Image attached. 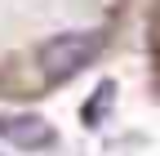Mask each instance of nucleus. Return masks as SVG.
Listing matches in <instances>:
<instances>
[{"instance_id": "1", "label": "nucleus", "mask_w": 160, "mask_h": 156, "mask_svg": "<svg viewBox=\"0 0 160 156\" xmlns=\"http://www.w3.org/2000/svg\"><path fill=\"white\" fill-rule=\"evenodd\" d=\"M133 0H0V107H36L102 67Z\"/></svg>"}, {"instance_id": "2", "label": "nucleus", "mask_w": 160, "mask_h": 156, "mask_svg": "<svg viewBox=\"0 0 160 156\" xmlns=\"http://www.w3.org/2000/svg\"><path fill=\"white\" fill-rule=\"evenodd\" d=\"M142 67H147V94L160 103V0H151V13L142 27Z\"/></svg>"}]
</instances>
